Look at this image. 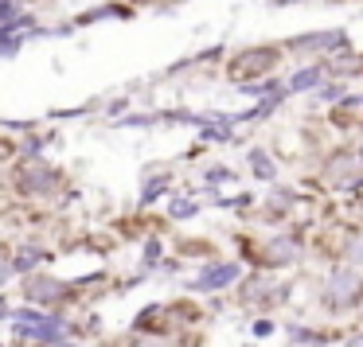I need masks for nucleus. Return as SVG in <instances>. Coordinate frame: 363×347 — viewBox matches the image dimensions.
Wrapping results in <instances>:
<instances>
[{
  "mask_svg": "<svg viewBox=\"0 0 363 347\" xmlns=\"http://www.w3.org/2000/svg\"><path fill=\"white\" fill-rule=\"evenodd\" d=\"M59 172L51 164H43L40 157H32L28 164H20V172H16V188L24 191V195H35V199H43V195H55L59 191Z\"/></svg>",
  "mask_w": 363,
  "mask_h": 347,
  "instance_id": "nucleus-1",
  "label": "nucleus"
},
{
  "mask_svg": "<svg viewBox=\"0 0 363 347\" xmlns=\"http://www.w3.org/2000/svg\"><path fill=\"white\" fill-rule=\"evenodd\" d=\"M359 297H363V277L359 273H352V269H336V273L328 277V289H324L328 308H352Z\"/></svg>",
  "mask_w": 363,
  "mask_h": 347,
  "instance_id": "nucleus-2",
  "label": "nucleus"
},
{
  "mask_svg": "<svg viewBox=\"0 0 363 347\" xmlns=\"http://www.w3.org/2000/svg\"><path fill=\"white\" fill-rule=\"evenodd\" d=\"M63 292H67V285L55 281V277H48V273H28L24 277V297L35 300V305H59Z\"/></svg>",
  "mask_w": 363,
  "mask_h": 347,
  "instance_id": "nucleus-3",
  "label": "nucleus"
},
{
  "mask_svg": "<svg viewBox=\"0 0 363 347\" xmlns=\"http://www.w3.org/2000/svg\"><path fill=\"white\" fill-rule=\"evenodd\" d=\"M274 63H277V51H274V47H258V51H246V55H238L230 71H235V79H250V74L269 71Z\"/></svg>",
  "mask_w": 363,
  "mask_h": 347,
  "instance_id": "nucleus-4",
  "label": "nucleus"
},
{
  "mask_svg": "<svg viewBox=\"0 0 363 347\" xmlns=\"http://www.w3.org/2000/svg\"><path fill=\"white\" fill-rule=\"evenodd\" d=\"M359 180H363V164L355 157H336L328 164V183H336V188H352Z\"/></svg>",
  "mask_w": 363,
  "mask_h": 347,
  "instance_id": "nucleus-5",
  "label": "nucleus"
},
{
  "mask_svg": "<svg viewBox=\"0 0 363 347\" xmlns=\"http://www.w3.org/2000/svg\"><path fill=\"white\" fill-rule=\"evenodd\" d=\"M230 281H238V266H211L203 277H196V289H223Z\"/></svg>",
  "mask_w": 363,
  "mask_h": 347,
  "instance_id": "nucleus-6",
  "label": "nucleus"
},
{
  "mask_svg": "<svg viewBox=\"0 0 363 347\" xmlns=\"http://www.w3.org/2000/svg\"><path fill=\"white\" fill-rule=\"evenodd\" d=\"M293 254H297V250H293L289 238H274V242H269L266 250H262V258H266L269 266H281V261H289V258H293Z\"/></svg>",
  "mask_w": 363,
  "mask_h": 347,
  "instance_id": "nucleus-7",
  "label": "nucleus"
},
{
  "mask_svg": "<svg viewBox=\"0 0 363 347\" xmlns=\"http://www.w3.org/2000/svg\"><path fill=\"white\" fill-rule=\"evenodd\" d=\"M35 261H40V250H35V246H28V250L20 254L16 261H12V269H16V273H28V269H32Z\"/></svg>",
  "mask_w": 363,
  "mask_h": 347,
  "instance_id": "nucleus-8",
  "label": "nucleus"
},
{
  "mask_svg": "<svg viewBox=\"0 0 363 347\" xmlns=\"http://www.w3.org/2000/svg\"><path fill=\"white\" fill-rule=\"evenodd\" d=\"M12 20H16V4L12 0H0V28L12 24Z\"/></svg>",
  "mask_w": 363,
  "mask_h": 347,
  "instance_id": "nucleus-9",
  "label": "nucleus"
},
{
  "mask_svg": "<svg viewBox=\"0 0 363 347\" xmlns=\"http://www.w3.org/2000/svg\"><path fill=\"white\" fill-rule=\"evenodd\" d=\"M172 215H176V219H188V215H196V203H188V199H180V203L172 207Z\"/></svg>",
  "mask_w": 363,
  "mask_h": 347,
  "instance_id": "nucleus-10",
  "label": "nucleus"
},
{
  "mask_svg": "<svg viewBox=\"0 0 363 347\" xmlns=\"http://www.w3.org/2000/svg\"><path fill=\"white\" fill-rule=\"evenodd\" d=\"M316 79H320V71H305V74H297V79H293V86H297V90L301 86H313Z\"/></svg>",
  "mask_w": 363,
  "mask_h": 347,
  "instance_id": "nucleus-11",
  "label": "nucleus"
},
{
  "mask_svg": "<svg viewBox=\"0 0 363 347\" xmlns=\"http://www.w3.org/2000/svg\"><path fill=\"white\" fill-rule=\"evenodd\" d=\"M254 168H258L262 176H274V164H269V160L262 157V152H254Z\"/></svg>",
  "mask_w": 363,
  "mask_h": 347,
  "instance_id": "nucleus-12",
  "label": "nucleus"
},
{
  "mask_svg": "<svg viewBox=\"0 0 363 347\" xmlns=\"http://www.w3.org/2000/svg\"><path fill=\"white\" fill-rule=\"evenodd\" d=\"M347 258H352L355 266H363V238H355V242H352V250H347Z\"/></svg>",
  "mask_w": 363,
  "mask_h": 347,
  "instance_id": "nucleus-13",
  "label": "nucleus"
},
{
  "mask_svg": "<svg viewBox=\"0 0 363 347\" xmlns=\"http://www.w3.org/2000/svg\"><path fill=\"white\" fill-rule=\"evenodd\" d=\"M157 191H164V176H160V180H152L149 188H145V203H149V199H157Z\"/></svg>",
  "mask_w": 363,
  "mask_h": 347,
  "instance_id": "nucleus-14",
  "label": "nucleus"
},
{
  "mask_svg": "<svg viewBox=\"0 0 363 347\" xmlns=\"http://www.w3.org/2000/svg\"><path fill=\"white\" fill-rule=\"evenodd\" d=\"M12 273H16V269H12V261H9V258H0V285L9 281Z\"/></svg>",
  "mask_w": 363,
  "mask_h": 347,
  "instance_id": "nucleus-15",
  "label": "nucleus"
},
{
  "mask_svg": "<svg viewBox=\"0 0 363 347\" xmlns=\"http://www.w3.org/2000/svg\"><path fill=\"white\" fill-rule=\"evenodd\" d=\"M347 347H363V336H359V339H352V343H347Z\"/></svg>",
  "mask_w": 363,
  "mask_h": 347,
  "instance_id": "nucleus-16",
  "label": "nucleus"
},
{
  "mask_svg": "<svg viewBox=\"0 0 363 347\" xmlns=\"http://www.w3.org/2000/svg\"><path fill=\"white\" fill-rule=\"evenodd\" d=\"M133 347H160V343H145V339H141V343H133Z\"/></svg>",
  "mask_w": 363,
  "mask_h": 347,
  "instance_id": "nucleus-17",
  "label": "nucleus"
}]
</instances>
